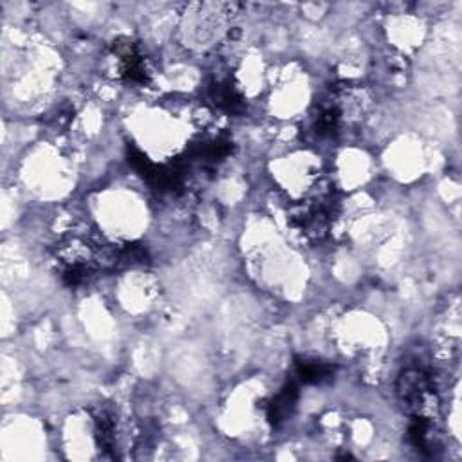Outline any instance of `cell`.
Returning a JSON list of instances; mask_svg holds the SVG:
<instances>
[{
  "label": "cell",
  "instance_id": "1",
  "mask_svg": "<svg viewBox=\"0 0 462 462\" xmlns=\"http://www.w3.org/2000/svg\"><path fill=\"white\" fill-rule=\"evenodd\" d=\"M397 399L411 417L439 419L440 397L433 374L419 365H410L397 377Z\"/></svg>",
  "mask_w": 462,
  "mask_h": 462
},
{
  "label": "cell",
  "instance_id": "2",
  "mask_svg": "<svg viewBox=\"0 0 462 462\" xmlns=\"http://www.w3.org/2000/svg\"><path fill=\"white\" fill-rule=\"evenodd\" d=\"M337 213L339 200L332 189H327L310 199L296 202L291 208L289 224L307 238L319 240L328 233Z\"/></svg>",
  "mask_w": 462,
  "mask_h": 462
},
{
  "label": "cell",
  "instance_id": "3",
  "mask_svg": "<svg viewBox=\"0 0 462 462\" xmlns=\"http://www.w3.org/2000/svg\"><path fill=\"white\" fill-rule=\"evenodd\" d=\"M112 52L116 54L119 61V74L125 81L134 83V85H146L148 83V70L144 63V56L139 49V45L126 38H116L112 42Z\"/></svg>",
  "mask_w": 462,
  "mask_h": 462
},
{
  "label": "cell",
  "instance_id": "4",
  "mask_svg": "<svg viewBox=\"0 0 462 462\" xmlns=\"http://www.w3.org/2000/svg\"><path fill=\"white\" fill-rule=\"evenodd\" d=\"M233 152V143L224 137H209V139H202L199 143L189 144L184 153L180 155L186 164H193V162H200L204 166H213L222 162L226 157H229V153Z\"/></svg>",
  "mask_w": 462,
  "mask_h": 462
},
{
  "label": "cell",
  "instance_id": "5",
  "mask_svg": "<svg viewBox=\"0 0 462 462\" xmlns=\"http://www.w3.org/2000/svg\"><path fill=\"white\" fill-rule=\"evenodd\" d=\"M408 439L411 446L426 457H435L440 449V433L437 419L411 417L408 424Z\"/></svg>",
  "mask_w": 462,
  "mask_h": 462
},
{
  "label": "cell",
  "instance_id": "6",
  "mask_svg": "<svg viewBox=\"0 0 462 462\" xmlns=\"http://www.w3.org/2000/svg\"><path fill=\"white\" fill-rule=\"evenodd\" d=\"M300 392L294 381H287L265 404V417L273 426L283 424L296 410Z\"/></svg>",
  "mask_w": 462,
  "mask_h": 462
},
{
  "label": "cell",
  "instance_id": "7",
  "mask_svg": "<svg viewBox=\"0 0 462 462\" xmlns=\"http://www.w3.org/2000/svg\"><path fill=\"white\" fill-rule=\"evenodd\" d=\"M209 97L213 101V105L226 112V114H242L245 110V101L242 92L238 90V87L235 85V81L231 78H224L218 81H213L209 85Z\"/></svg>",
  "mask_w": 462,
  "mask_h": 462
},
{
  "label": "cell",
  "instance_id": "8",
  "mask_svg": "<svg viewBox=\"0 0 462 462\" xmlns=\"http://www.w3.org/2000/svg\"><path fill=\"white\" fill-rule=\"evenodd\" d=\"M336 366L318 357L298 356L294 359V375L303 384H321L334 377Z\"/></svg>",
  "mask_w": 462,
  "mask_h": 462
},
{
  "label": "cell",
  "instance_id": "9",
  "mask_svg": "<svg viewBox=\"0 0 462 462\" xmlns=\"http://www.w3.org/2000/svg\"><path fill=\"white\" fill-rule=\"evenodd\" d=\"M345 123L341 106L332 97L328 103L321 105L314 121V130L319 137H336Z\"/></svg>",
  "mask_w": 462,
  "mask_h": 462
},
{
  "label": "cell",
  "instance_id": "10",
  "mask_svg": "<svg viewBox=\"0 0 462 462\" xmlns=\"http://www.w3.org/2000/svg\"><path fill=\"white\" fill-rule=\"evenodd\" d=\"M94 435L97 448L108 455L116 457V419L108 410H101L94 417Z\"/></svg>",
  "mask_w": 462,
  "mask_h": 462
}]
</instances>
